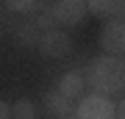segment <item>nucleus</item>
<instances>
[{
	"label": "nucleus",
	"instance_id": "nucleus-3",
	"mask_svg": "<svg viewBox=\"0 0 125 119\" xmlns=\"http://www.w3.org/2000/svg\"><path fill=\"white\" fill-rule=\"evenodd\" d=\"M39 53L45 55V58H67L72 53V42H70V36L64 33V31H56V28H50V31H42L39 36Z\"/></svg>",
	"mask_w": 125,
	"mask_h": 119
},
{
	"label": "nucleus",
	"instance_id": "nucleus-9",
	"mask_svg": "<svg viewBox=\"0 0 125 119\" xmlns=\"http://www.w3.org/2000/svg\"><path fill=\"white\" fill-rule=\"evenodd\" d=\"M36 31H39V28H36V22H31V25H20V28H17V42L25 44V47L39 44V36H42V33H36Z\"/></svg>",
	"mask_w": 125,
	"mask_h": 119
},
{
	"label": "nucleus",
	"instance_id": "nucleus-5",
	"mask_svg": "<svg viewBox=\"0 0 125 119\" xmlns=\"http://www.w3.org/2000/svg\"><path fill=\"white\" fill-rule=\"evenodd\" d=\"M100 47H103V53H111V55L125 53V19L106 22V28L100 31Z\"/></svg>",
	"mask_w": 125,
	"mask_h": 119
},
{
	"label": "nucleus",
	"instance_id": "nucleus-14",
	"mask_svg": "<svg viewBox=\"0 0 125 119\" xmlns=\"http://www.w3.org/2000/svg\"><path fill=\"white\" fill-rule=\"evenodd\" d=\"M56 119H78L75 114H64V116H56Z\"/></svg>",
	"mask_w": 125,
	"mask_h": 119
},
{
	"label": "nucleus",
	"instance_id": "nucleus-13",
	"mask_svg": "<svg viewBox=\"0 0 125 119\" xmlns=\"http://www.w3.org/2000/svg\"><path fill=\"white\" fill-rule=\"evenodd\" d=\"M117 119H125V97L120 100V105H117Z\"/></svg>",
	"mask_w": 125,
	"mask_h": 119
},
{
	"label": "nucleus",
	"instance_id": "nucleus-8",
	"mask_svg": "<svg viewBox=\"0 0 125 119\" xmlns=\"http://www.w3.org/2000/svg\"><path fill=\"white\" fill-rule=\"evenodd\" d=\"M11 114H14V119H36V105H33V100L20 97L11 105Z\"/></svg>",
	"mask_w": 125,
	"mask_h": 119
},
{
	"label": "nucleus",
	"instance_id": "nucleus-12",
	"mask_svg": "<svg viewBox=\"0 0 125 119\" xmlns=\"http://www.w3.org/2000/svg\"><path fill=\"white\" fill-rule=\"evenodd\" d=\"M0 119H14V114H11V105L6 100H0Z\"/></svg>",
	"mask_w": 125,
	"mask_h": 119
},
{
	"label": "nucleus",
	"instance_id": "nucleus-1",
	"mask_svg": "<svg viewBox=\"0 0 125 119\" xmlns=\"http://www.w3.org/2000/svg\"><path fill=\"white\" fill-rule=\"evenodd\" d=\"M83 75H86V83H89L97 94L111 97V94L125 92V61L111 55V53L92 58Z\"/></svg>",
	"mask_w": 125,
	"mask_h": 119
},
{
	"label": "nucleus",
	"instance_id": "nucleus-4",
	"mask_svg": "<svg viewBox=\"0 0 125 119\" xmlns=\"http://www.w3.org/2000/svg\"><path fill=\"white\" fill-rule=\"evenodd\" d=\"M53 9V17L58 25H78L81 19L89 14V9H86V0H56V6H50Z\"/></svg>",
	"mask_w": 125,
	"mask_h": 119
},
{
	"label": "nucleus",
	"instance_id": "nucleus-11",
	"mask_svg": "<svg viewBox=\"0 0 125 119\" xmlns=\"http://www.w3.org/2000/svg\"><path fill=\"white\" fill-rule=\"evenodd\" d=\"M6 6H9L11 11H31L36 6V0H6Z\"/></svg>",
	"mask_w": 125,
	"mask_h": 119
},
{
	"label": "nucleus",
	"instance_id": "nucleus-2",
	"mask_svg": "<svg viewBox=\"0 0 125 119\" xmlns=\"http://www.w3.org/2000/svg\"><path fill=\"white\" fill-rule=\"evenodd\" d=\"M78 119H117V105L106 94H89V97H81L78 108H75Z\"/></svg>",
	"mask_w": 125,
	"mask_h": 119
},
{
	"label": "nucleus",
	"instance_id": "nucleus-7",
	"mask_svg": "<svg viewBox=\"0 0 125 119\" xmlns=\"http://www.w3.org/2000/svg\"><path fill=\"white\" fill-rule=\"evenodd\" d=\"M45 111L50 116H64V114H75V108H72V100L64 97L58 89H50V92L45 94Z\"/></svg>",
	"mask_w": 125,
	"mask_h": 119
},
{
	"label": "nucleus",
	"instance_id": "nucleus-6",
	"mask_svg": "<svg viewBox=\"0 0 125 119\" xmlns=\"http://www.w3.org/2000/svg\"><path fill=\"white\" fill-rule=\"evenodd\" d=\"M83 86H86V78H83V72H78V69H70V72H64L61 78H58V92L64 94V97H70V100H78L81 94H83Z\"/></svg>",
	"mask_w": 125,
	"mask_h": 119
},
{
	"label": "nucleus",
	"instance_id": "nucleus-10",
	"mask_svg": "<svg viewBox=\"0 0 125 119\" xmlns=\"http://www.w3.org/2000/svg\"><path fill=\"white\" fill-rule=\"evenodd\" d=\"M89 14L100 17V14H117V0H86Z\"/></svg>",
	"mask_w": 125,
	"mask_h": 119
}]
</instances>
